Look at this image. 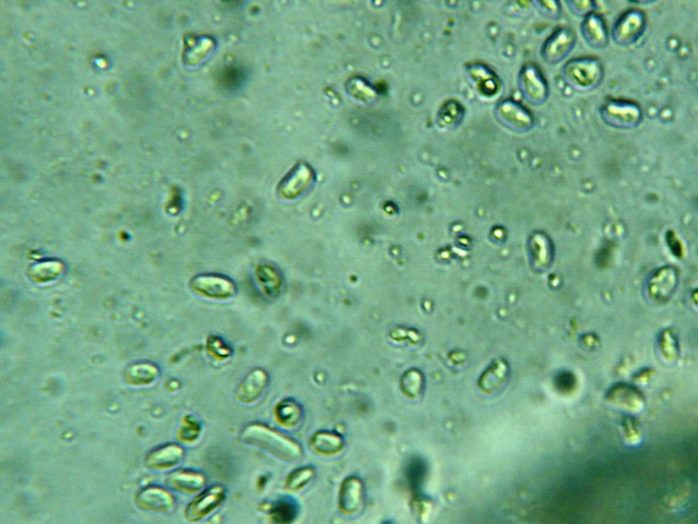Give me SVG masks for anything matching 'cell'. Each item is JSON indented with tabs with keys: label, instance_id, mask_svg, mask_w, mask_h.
I'll list each match as a JSON object with an SVG mask.
<instances>
[{
	"label": "cell",
	"instance_id": "cell-1",
	"mask_svg": "<svg viewBox=\"0 0 698 524\" xmlns=\"http://www.w3.org/2000/svg\"><path fill=\"white\" fill-rule=\"evenodd\" d=\"M240 439L247 445L266 451L284 461L294 462L301 457L302 449L296 442L263 424H249L241 433Z\"/></svg>",
	"mask_w": 698,
	"mask_h": 524
},
{
	"label": "cell",
	"instance_id": "cell-2",
	"mask_svg": "<svg viewBox=\"0 0 698 524\" xmlns=\"http://www.w3.org/2000/svg\"><path fill=\"white\" fill-rule=\"evenodd\" d=\"M562 76L571 87L579 92L597 89L603 81L604 68L600 60L590 57L567 61L562 68Z\"/></svg>",
	"mask_w": 698,
	"mask_h": 524
},
{
	"label": "cell",
	"instance_id": "cell-3",
	"mask_svg": "<svg viewBox=\"0 0 698 524\" xmlns=\"http://www.w3.org/2000/svg\"><path fill=\"white\" fill-rule=\"evenodd\" d=\"M601 119L612 128L630 129L643 121V110L638 103L628 101H608L600 109Z\"/></svg>",
	"mask_w": 698,
	"mask_h": 524
},
{
	"label": "cell",
	"instance_id": "cell-4",
	"mask_svg": "<svg viewBox=\"0 0 698 524\" xmlns=\"http://www.w3.org/2000/svg\"><path fill=\"white\" fill-rule=\"evenodd\" d=\"M647 26V18L640 10H630L616 21L612 28V38L621 47L635 44L643 36Z\"/></svg>",
	"mask_w": 698,
	"mask_h": 524
},
{
	"label": "cell",
	"instance_id": "cell-5",
	"mask_svg": "<svg viewBox=\"0 0 698 524\" xmlns=\"http://www.w3.org/2000/svg\"><path fill=\"white\" fill-rule=\"evenodd\" d=\"M576 41V33L569 26L556 30L544 42L540 53L543 60L550 65L561 63L572 52Z\"/></svg>",
	"mask_w": 698,
	"mask_h": 524
},
{
	"label": "cell",
	"instance_id": "cell-6",
	"mask_svg": "<svg viewBox=\"0 0 698 524\" xmlns=\"http://www.w3.org/2000/svg\"><path fill=\"white\" fill-rule=\"evenodd\" d=\"M521 89L532 105H543L549 97V87L543 73L535 64L525 66L520 75Z\"/></svg>",
	"mask_w": 698,
	"mask_h": 524
},
{
	"label": "cell",
	"instance_id": "cell-7",
	"mask_svg": "<svg viewBox=\"0 0 698 524\" xmlns=\"http://www.w3.org/2000/svg\"><path fill=\"white\" fill-rule=\"evenodd\" d=\"M225 493L220 486H214L199 494L188 505L186 515L190 521H199L213 513L224 502Z\"/></svg>",
	"mask_w": 698,
	"mask_h": 524
},
{
	"label": "cell",
	"instance_id": "cell-8",
	"mask_svg": "<svg viewBox=\"0 0 698 524\" xmlns=\"http://www.w3.org/2000/svg\"><path fill=\"white\" fill-rule=\"evenodd\" d=\"M581 31L583 39L590 48L601 49L608 44L607 26L600 14L596 13L586 15L581 22Z\"/></svg>",
	"mask_w": 698,
	"mask_h": 524
},
{
	"label": "cell",
	"instance_id": "cell-9",
	"mask_svg": "<svg viewBox=\"0 0 698 524\" xmlns=\"http://www.w3.org/2000/svg\"><path fill=\"white\" fill-rule=\"evenodd\" d=\"M267 374L262 370H253L241 380L236 391L237 400L251 404L262 397L267 386Z\"/></svg>",
	"mask_w": 698,
	"mask_h": 524
},
{
	"label": "cell",
	"instance_id": "cell-10",
	"mask_svg": "<svg viewBox=\"0 0 698 524\" xmlns=\"http://www.w3.org/2000/svg\"><path fill=\"white\" fill-rule=\"evenodd\" d=\"M170 484L176 491L193 494L204 488L205 479L202 474L197 472L182 470L171 474Z\"/></svg>",
	"mask_w": 698,
	"mask_h": 524
},
{
	"label": "cell",
	"instance_id": "cell-11",
	"mask_svg": "<svg viewBox=\"0 0 698 524\" xmlns=\"http://www.w3.org/2000/svg\"><path fill=\"white\" fill-rule=\"evenodd\" d=\"M362 499V486L359 481L351 478L341 486L339 497L340 508L346 513H353L360 506Z\"/></svg>",
	"mask_w": 698,
	"mask_h": 524
},
{
	"label": "cell",
	"instance_id": "cell-12",
	"mask_svg": "<svg viewBox=\"0 0 698 524\" xmlns=\"http://www.w3.org/2000/svg\"><path fill=\"white\" fill-rule=\"evenodd\" d=\"M310 445L316 453L333 455L339 453L343 447L340 436L327 431L318 432L311 438Z\"/></svg>",
	"mask_w": 698,
	"mask_h": 524
},
{
	"label": "cell",
	"instance_id": "cell-13",
	"mask_svg": "<svg viewBox=\"0 0 698 524\" xmlns=\"http://www.w3.org/2000/svg\"><path fill=\"white\" fill-rule=\"evenodd\" d=\"M139 503L144 507L157 511H168L174 502L170 494L159 488H149L139 495Z\"/></svg>",
	"mask_w": 698,
	"mask_h": 524
},
{
	"label": "cell",
	"instance_id": "cell-14",
	"mask_svg": "<svg viewBox=\"0 0 698 524\" xmlns=\"http://www.w3.org/2000/svg\"><path fill=\"white\" fill-rule=\"evenodd\" d=\"M183 454V449L178 446H165L149 455L148 464L153 468H171L182 460Z\"/></svg>",
	"mask_w": 698,
	"mask_h": 524
},
{
	"label": "cell",
	"instance_id": "cell-15",
	"mask_svg": "<svg viewBox=\"0 0 698 524\" xmlns=\"http://www.w3.org/2000/svg\"><path fill=\"white\" fill-rule=\"evenodd\" d=\"M274 414L279 424L284 427H291L296 426L300 422L302 411L294 401L283 400L275 407Z\"/></svg>",
	"mask_w": 698,
	"mask_h": 524
},
{
	"label": "cell",
	"instance_id": "cell-16",
	"mask_svg": "<svg viewBox=\"0 0 698 524\" xmlns=\"http://www.w3.org/2000/svg\"><path fill=\"white\" fill-rule=\"evenodd\" d=\"M298 513L297 505L290 499H281L271 508L270 515L274 522L289 523L293 522Z\"/></svg>",
	"mask_w": 698,
	"mask_h": 524
},
{
	"label": "cell",
	"instance_id": "cell-17",
	"mask_svg": "<svg viewBox=\"0 0 698 524\" xmlns=\"http://www.w3.org/2000/svg\"><path fill=\"white\" fill-rule=\"evenodd\" d=\"M505 109H508L505 110V117L517 129L529 131L534 126V117L527 110L517 105H509Z\"/></svg>",
	"mask_w": 698,
	"mask_h": 524
},
{
	"label": "cell",
	"instance_id": "cell-18",
	"mask_svg": "<svg viewBox=\"0 0 698 524\" xmlns=\"http://www.w3.org/2000/svg\"><path fill=\"white\" fill-rule=\"evenodd\" d=\"M314 476V470L311 466L298 469L291 472L286 479V488L290 491H300L310 483Z\"/></svg>",
	"mask_w": 698,
	"mask_h": 524
},
{
	"label": "cell",
	"instance_id": "cell-19",
	"mask_svg": "<svg viewBox=\"0 0 698 524\" xmlns=\"http://www.w3.org/2000/svg\"><path fill=\"white\" fill-rule=\"evenodd\" d=\"M200 429V426H199L197 420L191 418V417H187L182 424L181 430H180L181 437L180 438L186 442L193 441L198 438Z\"/></svg>",
	"mask_w": 698,
	"mask_h": 524
},
{
	"label": "cell",
	"instance_id": "cell-20",
	"mask_svg": "<svg viewBox=\"0 0 698 524\" xmlns=\"http://www.w3.org/2000/svg\"><path fill=\"white\" fill-rule=\"evenodd\" d=\"M567 6L573 14L577 16L586 17L596 10V3L593 1H567Z\"/></svg>",
	"mask_w": 698,
	"mask_h": 524
},
{
	"label": "cell",
	"instance_id": "cell-21",
	"mask_svg": "<svg viewBox=\"0 0 698 524\" xmlns=\"http://www.w3.org/2000/svg\"><path fill=\"white\" fill-rule=\"evenodd\" d=\"M539 9L542 11L544 17L547 18H559L561 16L562 9L557 1H539Z\"/></svg>",
	"mask_w": 698,
	"mask_h": 524
}]
</instances>
